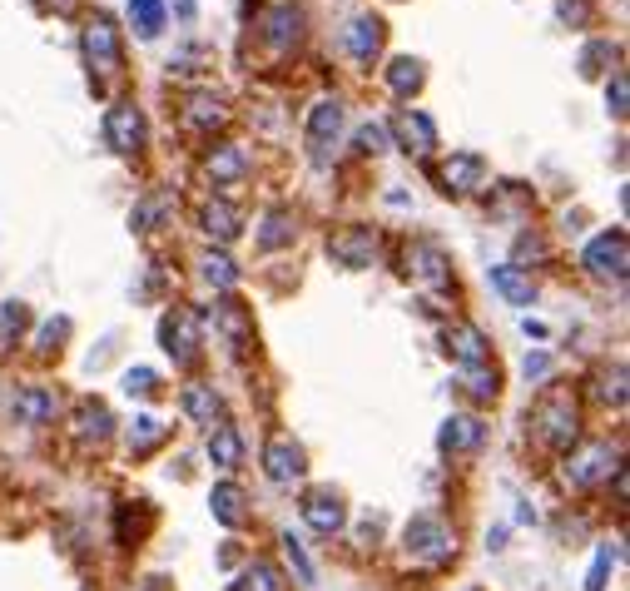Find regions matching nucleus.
I'll use <instances>...</instances> for the list:
<instances>
[{
  "label": "nucleus",
  "mask_w": 630,
  "mask_h": 591,
  "mask_svg": "<svg viewBox=\"0 0 630 591\" xmlns=\"http://www.w3.org/2000/svg\"><path fill=\"white\" fill-rule=\"evenodd\" d=\"M214 323H219V333L234 343V348H244L253 338V313H249V303L244 298H219V308H214Z\"/></svg>",
  "instance_id": "obj_17"
},
{
  "label": "nucleus",
  "mask_w": 630,
  "mask_h": 591,
  "mask_svg": "<svg viewBox=\"0 0 630 591\" xmlns=\"http://www.w3.org/2000/svg\"><path fill=\"white\" fill-rule=\"evenodd\" d=\"M239 229H244V219H239V209H234V204H224V199L204 204V234H209V239L234 244V239H239Z\"/></svg>",
  "instance_id": "obj_25"
},
{
  "label": "nucleus",
  "mask_w": 630,
  "mask_h": 591,
  "mask_svg": "<svg viewBox=\"0 0 630 591\" xmlns=\"http://www.w3.org/2000/svg\"><path fill=\"white\" fill-rule=\"evenodd\" d=\"M169 204H174V194H159V199H149V204H139V209L129 214V224H134V229H154V219H159V214H164Z\"/></svg>",
  "instance_id": "obj_39"
},
{
  "label": "nucleus",
  "mask_w": 630,
  "mask_h": 591,
  "mask_svg": "<svg viewBox=\"0 0 630 591\" xmlns=\"http://www.w3.org/2000/svg\"><path fill=\"white\" fill-rule=\"evenodd\" d=\"M343 497L338 492H328V487H318V492H308L303 497V522L313 527V532H323V537H333L338 527H343Z\"/></svg>",
  "instance_id": "obj_10"
},
{
  "label": "nucleus",
  "mask_w": 630,
  "mask_h": 591,
  "mask_svg": "<svg viewBox=\"0 0 630 591\" xmlns=\"http://www.w3.org/2000/svg\"><path fill=\"white\" fill-rule=\"evenodd\" d=\"M392 140L407 149V154H432L437 130H432L427 115H417V110H397V115H392Z\"/></svg>",
  "instance_id": "obj_12"
},
{
  "label": "nucleus",
  "mask_w": 630,
  "mask_h": 591,
  "mask_svg": "<svg viewBox=\"0 0 630 591\" xmlns=\"http://www.w3.org/2000/svg\"><path fill=\"white\" fill-rule=\"evenodd\" d=\"M184 413H189V423L214 428V423L224 418V398H219L209 383H189V388H184Z\"/></svg>",
  "instance_id": "obj_23"
},
{
  "label": "nucleus",
  "mask_w": 630,
  "mask_h": 591,
  "mask_svg": "<svg viewBox=\"0 0 630 591\" xmlns=\"http://www.w3.org/2000/svg\"><path fill=\"white\" fill-rule=\"evenodd\" d=\"M581 264H586V274H596V279H626V264H630V244H626V229H606V234H596L591 244H586V254H581Z\"/></svg>",
  "instance_id": "obj_4"
},
{
  "label": "nucleus",
  "mask_w": 630,
  "mask_h": 591,
  "mask_svg": "<svg viewBox=\"0 0 630 591\" xmlns=\"http://www.w3.org/2000/svg\"><path fill=\"white\" fill-rule=\"evenodd\" d=\"M616 547H601L596 552V567H591V577H586V591H606V577H611V567H616Z\"/></svg>",
  "instance_id": "obj_38"
},
{
  "label": "nucleus",
  "mask_w": 630,
  "mask_h": 591,
  "mask_svg": "<svg viewBox=\"0 0 630 591\" xmlns=\"http://www.w3.org/2000/svg\"><path fill=\"white\" fill-rule=\"evenodd\" d=\"M422 80H427V70H422V60H412V55H402V60L387 65V85H392L397 95H417Z\"/></svg>",
  "instance_id": "obj_30"
},
{
  "label": "nucleus",
  "mask_w": 630,
  "mask_h": 591,
  "mask_svg": "<svg viewBox=\"0 0 630 591\" xmlns=\"http://www.w3.org/2000/svg\"><path fill=\"white\" fill-rule=\"evenodd\" d=\"M45 5H55V10H75L80 0H45Z\"/></svg>",
  "instance_id": "obj_49"
},
{
  "label": "nucleus",
  "mask_w": 630,
  "mask_h": 591,
  "mask_svg": "<svg viewBox=\"0 0 630 591\" xmlns=\"http://www.w3.org/2000/svg\"><path fill=\"white\" fill-rule=\"evenodd\" d=\"M611 472H621V452L611 443H586L566 457L561 482H566V487H596V482H606Z\"/></svg>",
  "instance_id": "obj_3"
},
{
  "label": "nucleus",
  "mask_w": 630,
  "mask_h": 591,
  "mask_svg": "<svg viewBox=\"0 0 630 591\" xmlns=\"http://www.w3.org/2000/svg\"><path fill=\"white\" fill-rule=\"evenodd\" d=\"M154 388H159V373H154V368H129V373H125V393H129V398H149Z\"/></svg>",
  "instance_id": "obj_37"
},
{
  "label": "nucleus",
  "mask_w": 630,
  "mask_h": 591,
  "mask_svg": "<svg viewBox=\"0 0 630 591\" xmlns=\"http://www.w3.org/2000/svg\"><path fill=\"white\" fill-rule=\"evenodd\" d=\"M298 35H303V10L298 5H268L263 10V40L273 50H288Z\"/></svg>",
  "instance_id": "obj_14"
},
{
  "label": "nucleus",
  "mask_w": 630,
  "mask_h": 591,
  "mask_svg": "<svg viewBox=\"0 0 630 591\" xmlns=\"http://www.w3.org/2000/svg\"><path fill=\"white\" fill-rule=\"evenodd\" d=\"M606 55H611V45H606V40H601V45H586V55H581V70H586V75H596Z\"/></svg>",
  "instance_id": "obj_45"
},
{
  "label": "nucleus",
  "mask_w": 630,
  "mask_h": 591,
  "mask_svg": "<svg viewBox=\"0 0 630 591\" xmlns=\"http://www.w3.org/2000/svg\"><path fill=\"white\" fill-rule=\"evenodd\" d=\"M358 149H363V154H378V149H387V130L368 120V125L358 130Z\"/></svg>",
  "instance_id": "obj_42"
},
{
  "label": "nucleus",
  "mask_w": 630,
  "mask_h": 591,
  "mask_svg": "<svg viewBox=\"0 0 630 591\" xmlns=\"http://www.w3.org/2000/svg\"><path fill=\"white\" fill-rule=\"evenodd\" d=\"M606 105H611V115H626V75H616L606 85Z\"/></svg>",
  "instance_id": "obj_44"
},
{
  "label": "nucleus",
  "mask_w": 630,
  "mask_h": 591,
  "mask_svg": "<svg viewBox=\"0 0 630 591\" xmlns=\"http://www.w3.org/2000/svg\"><path fill=\"white\" fill-rule=\"evenodd\" d=\"M328 254H333L338 264H348V269H368V264H373V254H378V234H373V229H363V224L338 229V234L328 239Z\"/></svg>",
  "instance_id": "obj_9"
},
{
  "label": "nucleus",
  "mask_w": 630,
  "mask_h": 591,
  "mask_svg": "<svg viewBox=\"0 0 630 591\" xmlns=\"http://www.w3.org/2000/svg\"><path fill=\"white\" fill-rule=\"evenodd\" d=\"M338 130H343V105H338V100H318V105L308 110V140L318 149V159H323L328 140H338Z\"/></svg>",
  "instance_id": "obj_20"
},
{
  "label": "nucleus",
  "mask_w": 630,
  "mask_h": 591,
  "mask_svg": "<svg viewBox=\"0 0 630 591\" xmlns=\"http://www.w3.org/2000/svg\"><path fill=\"white\" fill-rule=\"evenodd\" d=\"M204 174H209V184L234 189V184H244V174H249V154L239 145H214L209 159H204Z\"/></svg>",
  "instance_id": "obj_11"
},
{
  "label": "nucleus",
  "mask_w": 630,
  "mask_h": 591,
  "mask_svg": "<svg viewBox=\"0 0 630 591\" xmlns=\"http://www.w3.org/2000/svg\"><path fill=\"white\" fill-rule=\"evenodd\" d=\"M65 333H70V318H50V323L35 333V348H40V353H50V348H60V338H65Z\"/></svg>",
  "instance_id": "obj_41"
},
{
  "label": "nucleus",
  "mask_w": 630,
  "mask_h": 591,
  "mask_svg": "<svg viewBox=\"0 0 630 591\" xmlns=\"http://www.w3.org/2000/svg\"><path fill=\"white\" fill-rule=\"evenodd\" d=\"M536 428H541V438L546 443H571L576 438V403H571V393H546L541 398V408H536Z\"/></svg>",
  "instance_id": "obj_6"
},
{
  "label": "nucleus",
  "mask_w": 630,
  "mask_h": 591,
  "mask_svg": "<svg viewBox=\"0 0 630 591\" xmlns=\"http://www.w3.org/2000/svg\"><path fill=\"white\" fill-rule=\"evenodd\" d=\"M80 50H85V65H90V75H95V80H110V75H120V70H125L120 25H115L105 10H95V15L85 20V30H80Z\"/></svg>",
  "instance_id": "obj_1"
},
{
  "label": "nucleus",
  "mask_w": 630,
  "mask_h": 591,
  "mask_svg": "<svg viewBox=\"0 0 630 591\" xmlns=\"http://www.w3.org/2000/svg\"><path fill=\"white\" fill-rule=\"evenodd\" d=\"M110 408L105 403H80V413H75V433L85 438V443H105L110 438Z\"/></svg>",
  "instance_id": "obj_28"
},
{
  "label": "nucleus",
  "mask_w": 630,
  "mask_h": 591,
  "mask_svg": "<svg viewBox=\"0 0 630 591\" xmlns=\"http://www.w3.org/2000/svg\"><path fill=\"white\" fill-rule=\"evenodd\" d=\"M169 438V423H159V418H149V413H139L134 423H129V452H149V447H159Z\"/></svg>",
  "instance_id": "obj_33"
},
{
  "label": "nucleus",
  "mask_w": 630,
  "mask_h": 591,
  "mask_svg": "<svg viewBox=\"0 0 630 591\" xmlns=\"http://www.w3.org/2000/svg\"><path fill=\"white\" fill-rule=\"evenodd\" d=\"M129 20H134L139 40H154L164 30V0H129Z\"/></svg>",
  "instance_id": "obj_32"
},
{
  "label": "nucleus",
  "mask_w": 630,
  "mask_h": 591,
  "mask_svg": "<svg viewBox=\"0 0 630 591\" xmlns=\"http://www.w3.org/2000/svg\"><path fill=\"white\" fill-rule=\"evenodd\" d=\"M283 552H288V562H293L298 582H313V562H308V552H303V542H298L293 532H283Z\"/></svg>",
  "instance_id": "obj_40"
},
{
  "label": "nucleus",
  "mask_w": 630,
  "mask_h": 591,
  "mask_svg": "<svg viewBox=\"0 0 630 591\" xmlns=\"http://www.w3.org/2000/svg\"><path fill=\"white\" fill-rule=\"evenodd\" d=\"M462 388H467L477 403H492V398L502 393V378H497L492 363H477V368H462Z\"/></svg>",
  "instance_id": "obj_31"
},
{
  "label": "nucleus",
  "mask_w": 630,
  "mask_h": 591,
  "mask_svg": "<svg viewBox=\"0 0 630 591\" xmlns=\"http://www.w3.org/2000/svg\"><path fill=\"white\" fill-rule=\"evenodd\" d=\"M263 472H268L273 482H298V477L308 472L303 447L293 443V438H273V443L263 447Z\"/></svg>",
  "instance_id": "obj_13"
},
{
  "label": "nucleus",
  "mask_w": 630,
  "mask_h": 591,
  "mask_svg": "<svg viewBox=\"0 0 630 591\" xmlns=\"http://www.w3.org/2000/svg\"><path fill=\"white\" fill-rule=\"evenodd\" d=\"M10 413H15L20 423H50V418L60 413V403H55L50 388H20V393L10 398Z\"/></svg>",
  "instance_id": "obj_22"
},
{
  "label": "nucleus",
  "mask_w": 630,
  "mask_h": 591,
  "mask_svg": "<svg viewBox=\"0 0 630 591\" xmlns=\"http://www.w3.org/2000/svg\"><path fill=\"white\" fill-rule=\"evenodd\" d=\"M447 353H452V358H457L462 368L492 363V348H487L482 328H472V323H452V328H447Z\"/></svg>",
  "instance_id": "obj_15"
},
{
  "label": "nucleus",
  "mask_w": 630,
  "mask_h": 591,
  "mask_svg": "<svg viewBox=\"0 0 630 591\" xmlns=\"http://www.w3.org/2000/svg\"><path fill=\"white\" fill-rule=\"evenodd\" d=\"M596 393H601V403H616V408H621V403H626V368H621V363H616V368H606Z\"/></svg>",
  "instance_id": "obj_36"
},
{
  "label": "nucleus",
  "mask_w": 630,
  "mask_h": 591,
  "mask_svg": "<svg viewBox=\"0 0 630 591\" xmlns=\"http://www.w3.org/2000/svg\"><path fill=\"white\" fill-rule=\"evenodd\" d=\"M407 269H412L422 284H432V289H442V284L452 279V269H447V254H442L437 244H412V249H407Z\"/></svg>",
  "instance_id": "obj_18"
},
{
  "label": "nucleus",
  "mask_w": 630,
  "mask_h": 591,
  "mask_svg": "<svg viewBox=\"0 0 630 591\" xmlns=\"http://www.w3.org/2000/svg\"><path fill=\"white\" fill-rule=\"evenodd\" d=\"M402 542H407V557H412V562H422V567H442V562L457 552L452 527H447L442 517H432V512H417V517L407 522Z\"/></svg>",
  "instance_id": "obj_2"
},
{
  "label": "nucleus",
  "mask_w": 630,
  "mask_h": 591,
  "mask_svg": "<svg viewBox=\"0 0 630 591\" xmlns=\"http://www.w3.org/2000/svg\"><path fill=\"white\" fill-rule=\"evenodd\" d=\"M0 323H5V333L25 328V308H20V303H5V308H0Z\"/></svg>",
  "instance_id": "obj_46"
},
{
  "label": "nucleus",
  "mask_w": 630,
  "mask_h": 591,
  "mask_svg": "<svg viewBox=\"0 0 630 591\" xmlns=\"http://www.w3.org/2000/svg\"><path fill=\"white\" fill-rule=\"evenodd\" d=\"M492 289H497L506 303H516V308L536 303V284H531V274H526L521 264H497V269H492Z\"/></svg>",
  "instance_id": "obj_21"
},
{
  "label": "nucleus",
  "mask_w": 630,
  "mask_h": 591,
  "mask_svg": "<svg viewBox=\"0 0 630 591\" xmlns=\"http://www.w3.org/2000/svg\"><path fill=\"white\" fill-rule=\"evenodd\" d=\"M556 10H561V20H571V25H586V20H591V0H556Z\"/></svg>",
  "instance_id": "obj_43"
},
{
  "label": "nucleus",
  "mask_w": 630,
  "mask_h": 591,
  "mask_svg": "<svg viewBox=\"0 0 630 591\" xmlns=\"http://www.w3.org/2000/svg\"><path fill=\"white\" fill-rule=\"evenodd\" d=\"M521 373H526V378H546V373H551V358H546V353H531V358L521 363Z\"/></svg>",
  "instance_id": "obj_47"
},
{
  "label": "nucleus",
  "mask_w": 630,
  "mask_h": 591,
  "mask_svg": "<svg viewBox=\"0 0 630 591\" xmlns=\"http://www.w3.org/2000/svg\"><path fill=\"white\" fill-rule=\"evenodd\" d=\"M199 264H204L199 274H204L214 289H234V284H239V264H234L229 254H204Z\"/></svg>",
  "instance_id": "obj_34"
},
{
  "label": "nucleus",
  "mask_w": 630,
  "mask_h": 591,
  "mask_svg": "<svg viewBox=\"0 0 630 591\" xmlns=\"http://www.w3.org/2000/svg\"><path fill=\"white\" fill-rule=\"evenodd\" d=\"M209 507H214V522H224V527H244V517H249L244 487H234V482H219L214 497H209Z\"/></svg>",
  "instance_id": "obj_26"
},
{
  "label": "nucleus",
  "mask_w": 630,
  "mask_h": 591,
  "mask_svg": "<svg viewBox=\"0 0 630 591\" xmlns=\"http://www.w3.org/2000/svg\"><path fill=\"white\" fill-rule=\"evenodd\" d=\"M348 55L358 60V65H373V55L382 50V20L378 15H358L353 25H348Z\"/></svg>",
  "instance_id": "obj_19"
},
{
  "label": "nucleus",
  "mask_w": 630,
  "mask_h": 591,
  "mask_svg": "<svg viewBox=\"0 0 630 591\" xmlns=\"http://www.w3.org/2000/svg\"><path fill=\"white\" fill-rule=\"evenodd\" d=\"M487 159L482 154H452V159H442V189L447 194H477V189H487Z\"/></svg>",
  "instance_id": "obj_8"
},
{
  "label": "nucleus",
  "mask_w": 630,
  "mask_h": 591,
  "mask_svg": "<svg viewBox=\"0 0 630 591\" xmlns=\"http://www.w3.org/2000/svg\"><path fill=\"white\" fill-rule=\"evenodd\" d=\"M209 462L224 467V472L239 467V462H244V438H239L234 428H214V433H209Z\"/></svg>",
  "instance_id": "obj_29"
},
{
  "label": "nucleus",
  "mask_w": 630,
  "mask_h": 591,
  "mask_svg": "<svg viewBox=\"0 0 630 591\" xmlns=\"http://www.w3.org/2000/svg\"><path fill=\"white\" fill-rule=\"evenodd\" d=\"M293 234H298L293 214L288 209H268L263 214V229H258V249H283V244H293Z\"/></svg>",
  "instance_id": "obj_27"
},
{
  "label": "nucleus",
  "mask_w": 630,
  "mask_h": 591,
  "mask_svg": "<svg viewBox=\"0 0 630 591\" xmlns=\"http://www.w3.org/2000/svg\"><path fill=\"white\" fill-rule=\"evenodd\" d=\"M105 135H110V145L120 149V154H139V149H144L149 125H144V115H139V105H134V100H125V105H115V110H110Z\"/></svg>",
  "instance_id": "obj_7"
},
{
  "label": "nucleus",
  "mask_w": 630,
  "mask_h": 591,
  "mask_svg": "<svg viewBox=\"0 0 630 591\" xmlns=\"http://www.w3.org/2000/svg\"><path fill=\"white\" fill-rule=\"evenodd\" d=\"M482 438H487L482 418H472V413H452V418L442 423V433H437V447H442V452H472V447H482Z\"/></svg>",
  "instance_id": "obj_16"
},
{
  "label": "nucleus",
  "mask_w": 630,
  "mask_h": 591,
  "mask_svg": "<svg viewBox=\"0 0 630 591\" xmlns=\"http://www.w3.org/2000/svg\"><path fill=\"white\" fill-rule=\"evenodd\" d=\"M159 343H164V353H169L174 363H194V358H199V343H204L199 313H194V308H174V313H164V323H159Z\"/></svg>",
  "instance_id": "obj_5"
},
{
  "label": "nucleus",
  "mask_w": 630,
  "mask_h": 591,
  "mask_svg": "<svg viewBox=\"0 0 630 591\" xmlns=\"http://www.w3.org/2000/svg\"><path fill=\"white\" fill-rule=\"evenodd\" d=\"M174 10H179V15L189 20V15H194V0H174Z\"/></svg>",
  "instance_id": "obj_48"
},
{
  "label": "nucleus",
  "mask_w": 630,
  "mask_h": 591,
  "mask_svg": "<svg viewBox=\"0 0 630 591\" xmlns=\"http://www.w3.org/2000/svg\"><path fill=\"white\" fill-rule=\"evenodd\" d=\"M234 591H283V577H278V567H268V562H249L244 577L234 582Z\"/></svg>",
  "instance_id": "obj_35"
},
{
  "label": "nucleus",
  "mask_w": 630,
  "mask_h": 591,
  "mask_svg": "<svg viewBox=\"0 0 630 591\" xmlns=\"http://www.w3.org/2000/svg\"><path fill=\"white\" fill-rule=\"evenodd\" d=\"M224 120H229V110H224L219 95H204V90H199V95L184 100V125H189V130H204V135H209V130L224 125Z\"/></svg>",
  "instance_id": "obj_24"
}]
</instances>
